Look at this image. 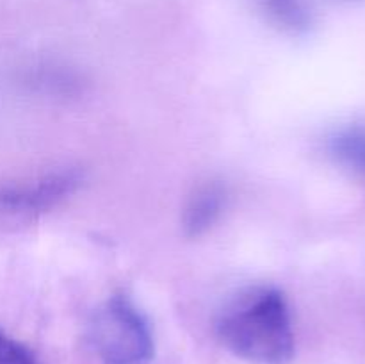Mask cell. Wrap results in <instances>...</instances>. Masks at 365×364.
<instances>
[{"mask_svg": "<svg viewBox=\"0 0 365 364\" xmlns=\"http://www.w3.org/2000/svg\"><path fill=\"white\" fill-rule=\"evenodd\" d=\"M221 343L255 364H291L294 330L289 303L277 288H253L230 302L217 320Z\"/></svg>", "mask_w": 365, "mask_h": 364, "instance_id": "1", "label": "cell"}, {"mask_svg": "<svg viewBox=\"0 0 365 364\" xmlns=\"http://www.w3.org/2000/svg\"><path fill=\"white\" fill-rule=\"evenodd\" d=\"M89 341L103 364H148L153 357L148 321L123 295H114L93 314Z\"/></svg>", "mask_w": 365, "mask_h": 364, "instance_id": "2", "label": "cell"}, {"mask_svg": "<svg viewBox=\"0 0 365 364\" xmlns=\"http://www.w3.org/2000/svg\"><path fill=\"white\" fill-rule=\"evenodd\" d=\"M82 181L78 170H57L27 182L0 186V232H18L34 225L73 195Z\"/></svg>", "mask_w": 365, "mask_h": 364, "instance_id": "3", "label": "cell"}, {"mask_svg": "<svg viewBox=\"0 0 365 364\" xmlns=\"http://www.w3.org/2000/svg\"><path fill=\"white\" fill-rule=\"evenodd\" d=\"M228 206V189L221 181L200 182L182 209V228L187 238H202L216 227Z\"/></svg>", "mask_w": 365, "mask_h": 364, "instance_id": "4", "label": "cell"}, {"mask_svg": "<svg viewBox=\"0 0 365 364\" xmlns=\"http://www.w3.org/2000/svg\"><path fill=\"white\" fill-rule=\"evenodd\" d=\"M257 7L274 29L292 36L307 34L316 21L309 0H257Z\"/></svg>", "mask_w": 365, "mask_h": 364, "instance_id": "5", "label": "cell"}, {"mask_svg": "<svg viewBox=\"0 0 365 364\" xmlns=\"http://www.w3.org/2000/svg\"><path fill=\"white\" fill-rule=\"evenodd\" d=\"M328 152H330V157L339 166L365 182L364 125H349V127L339 128L328 139Z\"/></svg>", "mask_w": 365, "mask_h": 364, "instance_id": "6", "label": "cell"}, {"mask_svg": "<svg viewBox=\"0 0 365 364\" xmlns=\"http://www.w3.org/2000/svg\"><path fill=\"white\" fill-rule=\"evenodd\" d=\"M0 364H38L34 353L0 328Z\"/></svg>", "mask_w": 365, "mask_h": 364, "instance_id": "7", "label": "cell"}]
</instances>
